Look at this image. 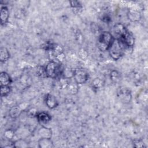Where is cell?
Instances as JSON below:
<instances>
[{"label": "cell", "mask_w": 148, "mask_h": 148, "mask_svg": "<svg viewBox=\"0 0 148 148\" xmlns=\"http://www.w3.org/2000/svg\"><path fill=\"white\" fill-rule=\"evenodd\" d=\"M73 77L77 83L83 84L87 80L88 74L84 69L77 68L74 71Z\"/></svg>", "instance_id": "obj_4"}, {"label": "cell", "mask_w": 148, "mask_h": 148, "mask_svg": "<svg viewBox=\"0 0 148 148\" xmlns=\"http://www.w3.org/2000/svg\"><path fill=\"white\" fill-rule=\"evenodd\" d=\"M128 16L129 19H130L132 21H136L140 19V14L139 12L136 10H131L129 11L128 14Z\"/></svg>", "instance_id": "obj_13"}, {"label": "cell", "mask_w": 148, "mask_h": 148, "mask_svg": "<svg viewBox=\"0 0 148 148\" xmlns=\"http://www.w3.org/2000/svg\"><path fill=\"white\" fill-rule=\"evenodd\" d=\"M64 76L65 77H66L67 78H69V77H71L72 76H73L74 71H73L72 69H69V68H66V69H64Z\"/></svg>", "instance_id": "obj_17"}, {"label": "cell", "mask_w": 148, "mask_h": 148, "mask_svg": "<svg viewBox=\"0 0 148 148\" xmlns=\"http://www.w3.org/2000/svg\"><path fill=\"white\" fill-rule=\"evenodd\" d=\"M5 136H6V138L10 139V138H12L13 137V131H11V130H7V131H6L5 132Z\"/></svg>", "instance_id": "obj_20"}, {"label": "cell", "mask_w": 148, "mask_h": 148, "mask_svg": "<svg viewBox=\"0 0 148 148\" xmlns=\"http://www.w3.org/2000/svg\"><path fill=\"white\" fill-rule=\"evenodd\" d=\"M37 119L41 123H47L50 121L51 117L46 113L41 112L37 114Z\"/></svg>", "instance_id": "obj_11"}, {"label": "cell", "mask_w": 148, "mask_h": 148, "mask_svg": "<svg viewBox=\"0 0 148 148\" xmlns=\"http://www.w3.org/2000/svg\"><path fill=\"white\" fill-rule=\"evenodd\" d=\"M79 56L82 59H84L87 57V53L86 50H84L83 49H82L79 51Z\"/></svg>", "instance_id": "obj_18"}, {"label": "cell", "mask_w": 148, "mask_h": 148, "mask_svg": "<svg viewBox=\"0 0 148 148\" xmlns=\"http://www.w3.org/2000/svg\"><path fill=\"white\" fill-rule=\"evenodd\" d=\"M45 71L46 75L51 78H56L62 72L61 65L57 62L50 61L49 62L46 68Z\"/></svg>", "instance_id": "obj_3"}, {"label": "cell", "mask_w": 148, "mask_h": 148, "mask_svg": "<svg viewBox=\"0 0 148 148\" xmlns=\"http://www.w3.org/2000/svg\"><path fill=\"white\" fill-rule=\"evenodd\" d=\"M39 134L42 138H50L51 136V131L47 128H42L39 130Z\"/></svg>", "instance_id": "obj_15"}, {"label": "cell", "mask_w": 148, "mask_h": 148, "mask_svg": "<svg viewBox=\"0 0 148 148\" xmlns=\"http://www.w3.org/2000/svg\"><path fill=\"white\" fill-rule=\"evenodd\" d=\"M126 30V28L122 24L117 23L113 27L112 32L110 34H112L114 39H119V38Z\"/></svg>", "instance_id": "obj_6"}, {"label": "cell", "mask_w": 148, "mask_h": 148, "mask_svg": "<svg viewBox=\"0 0 148 148\" xmlns=\"http://www.w3.org/2000/svg\"><path fill=\"white\" fill-rule=\"evenodd\" d=\"M23 109L21 108V106L20 105L13 106L10 109V110L9 111V114L12 117L16 118L20 114L21 110Z\"/></svg>", "instance_id": "obj_12"}, {"label": "cell", "mask_w": 148, "mask_h": 148, "mask_svg": "<svg viewBox=\"0 0 148 148\" xmlns=\"http://www.w3.org/2000/svg\"><path fill=\"white\" fill-rule=\"evenodd\" d=\"M71 6L72 7H73V8H76V9H79L80 8H81V5L80 4V3L78 1H71Z\"/></svg>", "instance_id": "obj_19"}, {"label": "cell", "mask_w": 148, "mask_h": 148, "mask_svg": "<svg viewBox=\"0 0 148 148\" xmlns=\"http://www.w3.org/2000/svg\"><path fill=\"white\" fill-rule=\"evenodd\" d=\"M39 147L47 148L53 147V144L50 138H42L39 140Z\"/></svg>", "instance_id": "obj_10"}, {"label": "cell", "mask_w": 148, "mask_h": 148, "mask_svg": "<svg viewBox=\"0 0 148 148\" xmlns=\"http://www.w3.org/2000/svg\"><path fill=\"white\" fill-rule=\"evenodd\" d=\"M46 103L47 106L51 109L56 107L58 105V102L56 98L50 94H48L47 95V97L46 98Z\"/></svg>", "instance_id": "obj_9"}, {"label": "cell", "mask_w": 148, "mask_h": 148, "mask_svg": "<svg viewBox=\"0 0 148 148\" xmlns=\"http://www.w3.org/2000/svg\"><path fill=\"white\" fill-rule=\"evenodd\" d=\"M114 39V38L110 32L106 31L103 32L99 35L98 37L97 46L98 49L102 51L108 50L111 46Z\"/></svg>", "instance_id": "obj_1"}, {"label": "cell", "mask_w": 148, "mask_h": 148, "mask_svg": "<svg viewBox=\"0 0 148 148\" xmlns=\"http://www.w3.org/2000/svg\"><path fill=\"white\" fill-rule=\"evenodd\" d=\"M10 87L9 86H1V93L2 96L6 95L9 93Z\"/></svg>", "instance_id": "obj_16"}, {"label": "cell", "mask_w": 148, "mask_h": 148, "mask_svg": "<svg viewBox=\"0 0 148 148\" xmlns=\"http://www.w3.org/2000/svg\"><path fill=\"white\" fill-rule=\"evenodd\" d=\"M121 42L125 46L128 47H132L134 44V37L132 34L129 32L127 29L123 33L119 39H117Z\"/></svg>", "instance_id": "obj_5"}, {"label": "cell", "mask_w": 148, "mask_h": 148, "mask_svg": "<svg viewBox=\"0 0 148 148\" xmlns=\"http://www.w3.org/2000/svg\"><path fill=\"white\" fill-rule=\"evenodd\" d=\"M10 57V54L5 47H1L0 49V60L1 62H5L8 60Z\"/></svg>", "instance_id": "obj_14"}, {"label": "cell", "mask_w": 148, "mask_h": 148, "mask_svg": "<svg viewBox=\"0 0 148 148\" xmlns=\"http://www.w3.org/2000/svg\"><path fill=\"white\" fill-rule=\"evenodd\" d=\"M125 45L120 40L114 39L109 49L110 56L115 60L119 59L124 54Z\"/></svg>", "instance_id": "obj_2"}, {"label": "cell", "mask_w": 148, "mask_h": 148, "mask_svg": "<svg viewBox=\"0 0 148 148\" xmlns=\"http://www.w3.org/2000/svg\"><path fill=\"white\" fill-rule=\"evenodd\" d=\"M0 80L1 86H9L12 82L10 77L6 72H2L1 73Z\"/></svg>", "instance_id": "obj_7"}, {"label": "cell", "mask_w": 148, "mask_h": 148, "mask_svg": "<svg viewBox=\"0 0 148 148\" xmlns=\"http://www.w3.org/2000/svg\"><path fill=\"white\" fill-rule=\"evenodd\" d=\"M9 18V10L7 7L3 6L1 8V24H5L8 22Z\"/></svg>", "instance_id": "obj_8"}]
</instances>
